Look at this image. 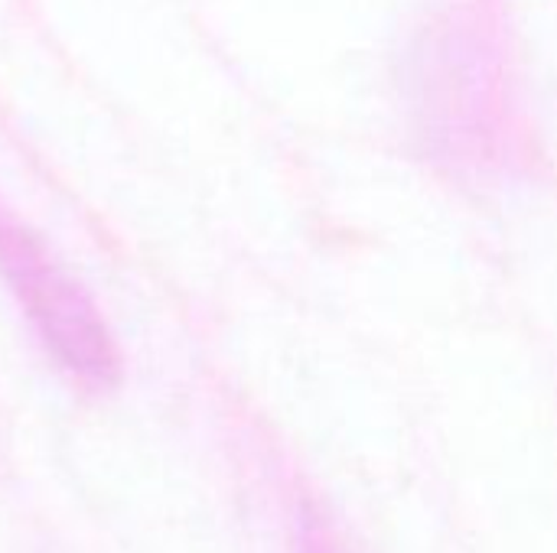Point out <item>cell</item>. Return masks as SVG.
<instances>
[{
  "instance_id": "obj_1",
  "label": "cell",
  "mask_w": 557,
  "mask_h": 553,
  "mask_svg": "<svg viewBox=\"0 0 557 553\" xmlns=\"http://www.w3.org/2000/svg\"><path fill=\"white\" fill-rule=\"evenodd\" d=\"M0 267L29 319L39 326L46 345H52L72 372L104 381L114 372L104 326L65 271L49 261L39 241L20 228H0Z\"/></svg>"
}]
</instances>
